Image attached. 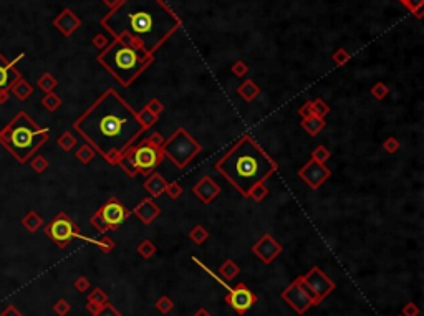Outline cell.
Returning <instances> with one entry per match:
<instances>
[{
    "label": "cell",
    "mask_w": 424,
    "mask_h": 316,
    "mask_svg": "<svg viewBox=\"0 0 424 316\" xmlns=\"http://www.w3.org/2000/svg\"><path fill=\"white\" fill-rule=\"evenodd\" d=\"M227 292L229 293L225 295V303L240 316H244L257 303V295L245 283L235 285L234 288H227Z\"/></svg>",
    "instance_id": "obj_11"
},
{
    "label": "cell",
    "mask_w": 424,
    "mask_h": 316,
    "mask_svg": "<svg viewBox=\"0 0 424 316\" xmlns=\"http://www.w3.org/2000/svg\"><path fill=\"white\" fill-rule=\"evenodd\" d=\"M2 141L18 160L25 162L48 139V129L38 128L27 113H18L3 129Z\"/></svg>",
    "instance_id": "obj_5"
},
{
    "label": "cell",
    "mask_w": 424,
    "mask_h": 316,
    "mask_svg": "<svg viewBox=\"0 0 424 316\" xmlns=\"http://www.w3.org/2000/svg\"><path fill=\"white\" fill-rule=\"evenodd\" d=\"M166 185H168L166 179H164L159 172L154 170V172H151L146 177V180H144V184H143V187L146 189L149 194H151L153 199H158L159 195L164 194V189H166Z\"/></svg>",
    "instance_id": "obj_19"
},
{
    "label": "cell",
    "mask_w": 424,
    "mask_h": 316,
    "mask_svg": "<svg viewBox=\"0 0 424 316\" xmlns=\"http://www.w3.org/2000/svg\"><path fill=\"white\" fill-rule=\"evenodd\" d=\"M268 195V187L265 185V182H258L255 184L254 187L250 189L249 195H247V199H252L254 202H262L263 199H265Z\"/></svg>",
    "instance_id": "obj_26"
},
{
    "label": "cell",
    "mask_w": 424,
    "mask_h": 316,
    "mask_svg": "<svg viewBox=\"0 0 424 316\" xmlns=\"http://www.w3.org/2000/svg\"><path fill=\"white\" fill-rule=\"evenodd\" d=\"M161 151L164 158H169L171 162L178 165L179 169H184L191 160L203 151L199 141L191 136V133L186 128H178L171 134V138L164 139Z\"/></svg>",
    "instance_id": "obj_7"
},
{
    "label": "cell",
    "mask_w": 424,
    "mask_h": 316,
    "mask_svg": "<svg viewBox=\"0 0 424 316\" xmlns=\"http://www.w3.org/2000/svg\"><path fill=\"white\" fill-rule=\"evenodd\" d=\"M154 307H156V310H158V312L161 313V315H169V313L174 310V302H173V300H171L169 297H166V295H164V297H161V298L158 300Z\"/></svg>",
    "instance_id": "obj_29"
},
{
    "label": "cell",
    "mask_w": 424,
    "mask_h": 316,
    "mask_svg": "<svg viewBox=\"0 0 424 316\" xmlns=\"http://www.w3.org/2000/svg\"><path fill=\"white\" fill-rule=\"evenodd\" d=\"M146 141H148L149 144H151V146L161 148V146H163V143H164V138H163L159 133H153L151 136H148V138H146Z\"/></svg>",
    "instance_id": "obj_47"
},
{
    "label": "cell",
    "mask_w": 424,
    "mask_h": 316,
    "mask_svg": "<svg viewBox=\"0 0 424 316\" xmlns=\"http://www.w3.org/2000/svg\"><path fill=\"white\" fill-rule=\"evenodd\" d=\"M420 313H421L420 307H418L416 303L410 302V303H406L405 307H403L401 316H420Z\"/></svg>",
    "instance_id": "obj_40"
},
{
    "label": "cell",
    "mask_w": 424,
    "mask_h": 316,
    "mask_svg": "<svg viewBox=\"0 0 424 316\" xmlns=\"http://www.w3.org/2000/svg\"><path fill=\"white\" fill-rule=\"evenodd\" d=\"M2 316H22V315H20L15 308L10 307V308L7 310V312H3V315H2Z\"/></svg>",
    "instance_id": "obj_49"
},
{
    "label": "cell",
    "mask_w": 424,
    "mask_h": 316,
    "mask_svg": "<svg viewBox=\"0 0 424 316\" xmlns=\"http://www.w3.org/2000/svg\"><path fill=\"white\" fill-rule=\"evenodd\" d=\"M93 316H123V315L118 312L111 303H105V305H101L95 313H93Z\"/></svg>",
    "instance_id": "obj_35"
},
{
    "label": "cell",
    "mask_w": 424,
    "mask_h": 316,
    "mask_svg": "<svg viewBox=\"0 0 424 316\" xmlns=\"http://www.w3.org/2000/svg\"><path fill=\"white\" fill-rule=\"evenodd\" d=\"M400 148H401V143L398 141L395 136H390V138H386L385 141H383V149H385V153H388V154L398 153V151H400Z\"/></svg>",
    "instance_id": "obj_33"
},
{
    "label": "cell",
    "mask_w": 424,
    "mask_h": 316,
    "mask_svg": "<svg viewBox=\"0 0 424 316\" xmlns=\"http://www.w3.org/2000/svg\"><path fill=\"white\" fill-rule=\"evenodd\" d=\"M312 101H313V115L315 116L325 118L330 113V106L322 100V98H317V100H312Z\"/></svg>",
    "instance_id": "obj_31"
},
{
    "label": "cell",
    "mask_w": 424,
    "mask_h": 316,
    "mask_svg": "<svg viewBox=\"0 0 424 316\" xmlns=\"http://www.w3.org/2000/svg\"><path fill=\"white\" fill-rule=\"evenodd\" d=\"M390 93V88H388L383 81H376L373 86H371V96L375 98L376 101H383Z\"/></svg>",
    "instance_id": "obj_28"
},
{
    "label": "cell",
    "mask_w": 424,
    "mask_h": 316,
    "mask_svg": "<svg viewBox=\"0 0 424 316\" xmlns=\"http://www.w3.org/2000/svg\"><path fill=\"white\" fill-rule=\"evenodd\" d=\"M98 214H100L101 220L105 222L108 230H116V229H120V225L128 219L131 212H129L120 200L113 197L98 209Z\"/></svg>",
    "instance_id": "obj_12"
},
{
    "label": "cell",
    "mask_w": 424,
    "mask_h": 316,
    "mask_svg": "<svg viewBox=\"0 0 424 316\" xmlns=\"http://www.w3.org/2000/svg\"><path fill=\"white\" fill-rule=\"evenodd\" d=\"M300 126H302V129H305V133H308L310 136H317V134L327 126V121H325V118L308 116L300 121Z\"/></svg>",
    "instance_id": "obj_21"
},
{
    "label": "cell",
    "mask_w": 424,
    "mask_h": 316,
    "mask_svg": "<svg viewBox=\"0 0 424 316\" xmlns=\"http://www.w3.org/2000/svg\"><path fill=\"white\" fill-rule=\"evenodd\" d=\"M189 238L196 243V245H204L206 240L209 238V232L204 225L198 224L189 230Z\"/></svg>",
    "instance_id": "obj_24"
},
{
    "label": "cell",
    "mask_w": 424,
    "mask_h": 316,
    "mask_svg": "<svg viewBox=\"0 0 424 316\" xmlns=\"http://www.w3.org/2000/svg\"><path fill=\"white\" fill-rule=\"evenodd\" d=\"M73 128L111 165H116L136 139L146 133L138 111L115 88H106L73 123Z\"/></svg>",
    "instance_id": "obj_1"
},
{
    "label": "cell",
    "mask_w": 424,
    "mask_h": 316,
    "mask_svg": "<svg viewBox=\"0 0 424 316\" xmlns=\"http://www.w3.org/2000/svg\"><path fill=\"white\" fill-rule=\"evenodd\" d=\"M217 273H219V275L224 280H227V282H232V280H235L237 277L240 275V267L237 265L234 260H230V258H229V260H225L219 267Z\"/></svg>",
    "instance_id": "obj_23"
},
{
    "label": "cell",
    "mask_w": 424,
    "mask_h": 316,
    "mask_svg": "<svg viewBox=\"0 0 424 316\" xmlns=\"http://www.w3.org/2000/svg\"><path fill=\"white\" fill-rule=\"evenodd\" d=\"M58 143H60V146H61V148H63V149H66V151H70V149H71V148H73V146H75V144H76V141H75V138H73V136H71V134H70V133H66V134H65V136H61V138H60V141H58Z\"/></svg>",
    "instance_id": "obj_45"
},
{
    "label": "cell",
    "mask_w": 424,
    "mask_h": 316,
    "mask_svg": "<svg viewBox=\"0 0 424 316\" xmlns=\"http://www.w3.org/2000/svg\"><path fill=\"white\" fill-rule=\"evenodd\" d=\"M96 247H100V250L103 253H110L113 252V248H115V242H113L110 237H103L100 240H96Z\"/></svg>",
    "instance_id": "obj_39"
},
{
    "label": "cell",
    "mask_w": 424,
    "mask_h": 316,
    "mask_svg": "<svg viewBox=\"0 0 424 316\" xmlns=\"http://www.w3.org/2000/svg\"><path fill=\"white\" fill-rule=\"evenodd\" d=\"M73 287H75L76 290H78L80 293H83V292H88V288H90V282H88V278L80 277V278H76V280H75Z\"/></svg>",
    "instance_id": "obj_46"
},
{
    "label": "cell",
    "mask_w": 424,
    "mask_h": 316,
    "mask_svg": "<svg viewBox=\"0 0 424 316\" xmlns=\"http://www.w3.org/2000/svg\"><path fill=\"white\" fill-rule=\"evenodd\" d=\"M215 170L240 195L247 197L258 182H265L278 170V164L250 134H244L215 162Z\"/></svg>",
    "instance_id": "obj_3"
},
{
    "label": "cell",
    "mask_w": 424,
    "mask_h": 316,
    "mask_svg": "<svg viewBox=\"0 0 424 316\" xmlns=\"http://www.w3.org/2000/svg\"><path fill=\"white\" fill-rule=\"evenodd\" d=\"M146 108L148 111H151L153 115H156V116H159L161 115V113L164 111V105H163V101H159L158 98H153V100H149L148 101V105L144 106Z\"/></svg>",
    "instance_id": "obj_38"
},
{
    "label": "cell",
    "mask_w": 424,
    "mask_h": 316,
    "mask_svg": "<svg viewBox=\"0 0 424 316\" xmlns=\"http://www.w3.org/2000/svg\"><path fill=\"white\" fill-rule=\"evenodd\" d=\"M53 25L65 35V37H70L76 28L81 27V20L76 17L70 8H65L63 12L53 20Z\"/></svg>",
    "instance_id": "obj_17"
},
{
    "label": "cell",
    "mask_w": 424,
    "mask_h": 316,
    "mask_svg": "<svg viewBox=\"0 0 424 316\" xmlns=\"http://www.w3.org/2000/svg\"><path fill=\"white\" fill-rule=\"evenodd\" d=\"M302 277H303L305 287H307L308 292L312 293L315 305H320L330 293L335 292V288H337L333 280L328 275H325V272L318 267L310 268V272L307 275H302Z\"/></svg>",
    "instance_id": "obj_9"
},
{
    "label": "cell",
    "mask_w": 424,
    "mask_h": 316,
    "mask_svg": "<svg viewBox=\"0 0 424 316\" xmlns=\"http://www.w3.org/2000/svg\"><path fill=\"white\" fill-rule=\"evenodd\" d=\"M232 75H235V76H239V78H244V76L249 73V66H247V63L245 61H242V60H237L234 65H232Z\"/></svg>",
    "instance_id": "obj_37"
},
{
    "label": "cell",
    "mask_w": 424,
    "mask_h": 316,
    "mask_svg": "<svg viewBox=\"0 0 424 316\" xmlns=\"http://www.w3.org/2000/svg\"><path fill=\"white\" fill-rule=\"evenodd\" d=\"M76 158H78L83 164H88L93 158H95V149H93L90 144H85V146H81L80 151L76 153Z\"/></svg>",
    "instance_id": "obj_32"
},
{
    "label": "cell",
    "mask_w": 424,
    "mask_h": 316,
    "mask_svg": "<svg viewBox=\"0 0 424 316\" xmlns=\"http://www.w3.org/2000/svg\"><path fill=\"white\" fill-rule=\"evenodd\" d=\"M154 61V55L144 53L138 46H133L123 40H113L98 55V63L110 71L121 86L128 88Z\"/></svg>",
    "instance_id": "obj_4"
},
{
    "label": "cell",
    "mask_w": 424,
    "mask_h": 316,
    "mask_svg": "<svg viewBox=\"0 0 424 316\" xmlns=\"http://www.w3.org/2000/svg\"><path fill=\"white\" fill-rule=\"evenodd\" d=\"M133 214L136 215L144 225H149V224H153L154 219H156L159 214H161V207L154 202L153 197L151 199H143L133 209Z\"/></svg>",
    "instance_id": "obj_16"
},
{
    "label": "cell",
    "mask_w": 424,
    "mask_h": 316,
    "mask_svg": "<svg viewBox=\"0 0 424 316\" xmlns=\"http://www.w3.org/2000/svg\"><path fill=\"white\" fill-rule=\"evenodd\" d=\"M20 80L18 71L13 68V65L3 58V55L0 53V93L10 90L15 83Z\"/></svg>",
    "instance_id": "obj_18"
},
{
    "label": "cell",
    "mask_w": 424,
    "mask_h": 316,
    "mask_svg": "<svg viewBox=\"0 0 424 316\" xmlns=\"http://www.w3.org/2000/svg\"><path fill=\"white\" fill-rule=\"evenodd\" d=\"M330 175H332V170H330L325 164H320L312 158H310L308 162L298 170V177L302 179L310 189H318Z\"/></svg>",
    "instance_id": "obj_13"
},
{
    "label": "cell",
    "mask_w": 424,
    "mask_h": 316,
    "mask_svg": "<svg viewBox=\"0 0 424 316\" xmlns=\"http://www.w3.org/2000/svg\"><path fill=\"white\" fill-rule=\"evenodd\" d=\"M103 3H105L110 10H113L118 3H120V0H103Z\"/></svg>",
    "instance_id": "obj_48"
},
{
    "label": "cell",
    "mask_w": 424,
    "mask_h": 316,
    "mask_svg": "<svg viewBox=\"0 0 424 316\" xmlns=\"http://www.w3.org/2000/svg\"><path fill=\"white\" fill-rule=\"evenodd\" d=\"M350 58H351V55H350L345 48H338V50L332 55L333 63L337 65V66H343L345 63H348Z\"/></svg>",
    "instance_id": "obj_36"
},
{
    "label": "cell",
    "mask_w": 424,
    "mask_h": 316,
    "mask_svg": "<svg viewBox=\"0 0 424 316\" xmlns=\"http://www.w3.org/2000/svg\"><path fill=\"white\" fill-rule=\"evenodd\" d=\"M193 316H212V315H211V313H209V312H208V310H206V308H199L198 312H196V313H194Z\"/></svg>",
    "instance_id": "obj_50"
},
{
    "label": "cell",
    "mask_w": 424,
    "mask_h": 316,
    "mask_svg": "<svg viewBox=\"0 0 424 316\" xmlns=\"http://www.w3.org/2000/svg\"><path fill=\"white\" fill-rule=\"evenodd\" d=\"M280 297L283 302L298 315H305L312 307H317L312 293H310L308 288L305 287L303 277H297L293 280V282L283 290Z\"/></svg>",
    "instance_id": "obj_8"
},
{
    "label": "cell",
    "mask_w": 424,
    "mask_h": 316,
    "mask_svg": "<svg viewBox=\"0 0 424 316\" xmlns=\"http://www.w3.org/2000/svg\"><path fill=\"white\" fill-rule=\"evenodd\" d=\"M193 192L203 204H211L220 194V185L211 175H204L199 182H196L193 185Z\"/></svg>",
    "instance_id": "obj_15"
},
{
    "label": "cell",
    "mask_w": 424,
    "mask_h": 316,
    "mask_svg": "<svg viewBox=\"0 0 424 316\" xmlns=\"http://www.w3.org/2000/svg\"><path fill=\"white\" fill-rule=\"evenodd\" d=\"M330 158H332V153H330V149L327 146H323V144L317 146L312 153V159H315L320 164H325Z\"/></svg>",
    "instance_id": "obj_27"
},
{
    "label": "cell",
    "mask_w": 424,
    "mask_h": 316,
    "mask_svg": "<svg viewBox=\"0 0 424 316\" xmlns=\"http://www.w3.org/2000/svg\"><path fill=\"white\" fill-rule=\"evenodd\" d=\"M93 45L96 46L98 50H105L108 45H110V40H108V37L106 35H103V33H98V35H95V37H93Z\"/></svg>",
    "instance_id": "obj_43"
},
{
    "label": "cell",
    "mask_w": 424,
    "mask_h": 316,
    "mask_svg": "<svg viewBox=\"0 0 424 316\" xmlns=\"http://www.w3.org/2000/svg\"><path fill=\"white\" fill-rule=\"evenodd\" d=\"M164 192L169 195V199L176 200V199H179L181 195H183L184 189H183V185H181L179 182H171V184L168 182L166 189H164Z\"/></svg>",
    "instance_id": "obj_34"
},
{
    "label": "cell",
    "mask_w": 424,
    "mask_h": 316,
    "mask_svg": "<svg viewBox=\"0 0 424 316\" xmlns=\"http://www.w3.org/2000/svg\"><path fill=\"white\" fill-rule=\"evenodd\" d=\"M100 23L113 38L148 55L156 53L183 25L164 0H120Z\"/></svg>",
    "instance_id": "obj_2"
},
{
    "label": "cell",
    "mask_w": 424,
    "mask_h": 316,
    "mask_svg": "<svg viewBox=\"0 0 424 316\" xmlns=\"http://www.w3.org/2000/svg\"><path fill=\"white\" fill-rule=\"evenodd\" d=\"M250 250L254 252L265 265H268V263H272L283 252V247L270 234H265L252 245Z\"/></svg>",
    "instance_id": "obj_14"
},
{
    "label": "cell",
    "mask_w": 424,
    "mask_h": 316,
    "mask_svg": "<svg viewBox=\"0 0 424 316\" xmlns=\"http://www.w3.org/2000/svg\"><path fill=\"white\" fill-rule=\"evenodd\" d=\"M237 95H239L244 101L250 103L260 95V86H258L254 80H244L242 85L237 88Z\"/></svg>",
    "instance_id": "obj_20"
},
{
    "label": "cell",
    "mask_w": 424,
    "mask_h": 316,
    "mask_svg": "<svg viewBox=\"0 0 424 316\" xmlns=\"http://www.w3.org/2000/svg\"><path fill=\"white\" fill-rule=\"evenodd\" d=\"M164 154L161 148L151 146L146 139L141 141L136 146H133L123 154V158L118 160L116 165L125 170L129 177H134L136 174H143L144 177H148L149 174L154 172L156 167L163 162Z\"/></svg>",
    "instance_id": "obj_6"
},
{
    "label": "cell",
    "mask_w": 424,
    "mask_h": 316,
    "mask_svg": "<svg viewBox=\"0 0 424 316\" xmlns=\"http://www.w3.org/2000/svg\"><path fill=\"white\" fill-rule=\"evenodd\" d=\"M138 118H139V121L143 123V126L146 128V129H149L151 126H154V124H156V121H158L159 116L153 115L151 111H148L146 108H143V110L138 113Z\"/></svg>",
    "instance_id": "obj_30"
},
{
    "label": "cell",
    "mask_w": 424,
    "mask_h": 316,
    "mask_svg": "<svg viewBox=\"0 0 424 316\" xmlns=\"http://www.w3.org/2000/svg\"><path fill=\"white\" fill-rule=\"evenodd\" d=\"M53 310H55V313H56V315L65 316L66 313H70L71 307H70V303L66 302V300H58V302H56V305L53 307Z\"/></svg>",
    "instance_id": "obj_44"
},
{
    "label": "cell",
    "mask_w": 424,
    "mask_h": 316,
    "mask_svg": "<svg viewBox=\"0 0 424 316\" xmlns=\"http://www.w3.org/2000/svg\"><path fill=\"white\" fill-rule=\"evenodd\" d=\"M298 115H300V118H308V116H315L313 115V101L312 100H308V101H305L302 106L298 108Z\"/></svg>",
    "instance_id": "obj_41"
},
{
    "label": "cell",
    "mask_w": 424,
    "mask_h": 316,
    "mask_svg": "<svg viewBox=\"0 0 424 316\" xmlns=\"http://www.w3.org/2000/svg\"><path fill=\"white\" fill-rule=\"evenodd\" d=\"M90 222H91V225H95V229L100 232V234H106V232H108V227L105 225V222L101 220V217H100V214H98V210H96V214L90 219Z\"/></svg>",
    "instance_id": "obj_42"
},
{
    "label": "cell",
    "mask_w": 424,
    "mask_h": 316,
    "mask_svg": "<svg viewBox=\"0 0 424 316\" xmlns=\"http://www.w3.org/2000/svg\"><path fill=\"white\" fill-rule=\"evenodd\" d=\"M105 303H108V295H106V292H103L101 288H93V292H90V295H88L86 310L93 315L98 308L101 307V305H105Z\"/></svg>",
    "instance_id": "obj_22"
},
{
    "label": "cell",
    "mask_w": 424,
    "mask_h": 316,
    "mask_svg": "<svg viewBox=\"0 0 424 316\" xmlns=\"http://www.w3.org/2000/svg\"><path fill=\"white\" fill-rule=\"evenodd\" d=\"M136 252L139 253V257L144 258V260H149V258H153L154 253H156V245H154L153 240L144 238V240L139 242V245L136 247Z\"/></svg>",
    "instance_id": "obj_25"
},
{
    "label": "cell",
    "mask_w": 424,
    "mask_h": 316,
    "mask_svg": "<svg viewBox=\"0 0 424 316\" xmlns=\"http://www.w3.org/2000/svg\"><path fill=\"white\" fill-rule=\"evenodd\" d=\"M46 235L53 240L58 247H66L73 238L78 237V227L71 222L65 214H58L55 220H51L46 225Z\"/></svg>",
    "instance_id": "obj_10"
}]
</instances>
